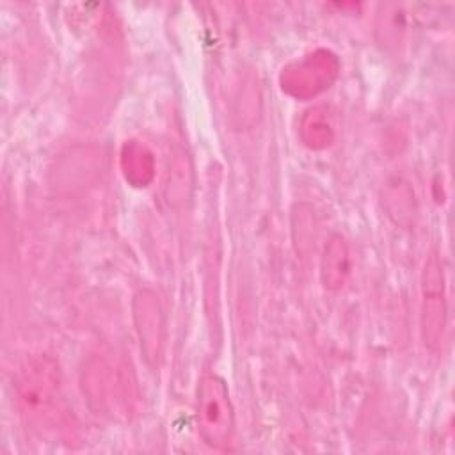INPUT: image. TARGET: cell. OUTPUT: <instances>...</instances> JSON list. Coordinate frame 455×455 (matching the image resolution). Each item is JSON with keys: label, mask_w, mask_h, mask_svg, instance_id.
Segmentation results:
<instances>
[{"label": "cell", "mask_w": 455, "mask_h": 455, "mask_svg": "<svg viewBox=\"0 0 455 455\" xmlns=\"http://www.w3.org/2000/svg\"><path fill=\"white\" fill-rule=\"evenodd\" d=\"M119 164L124 180L133 187H148L155 176V156L139 140H126L123 144Z\"/></svg>", "instance_id": "ba28073f"}, {"label": "cell", "mask_w": 455, "mask_h": 455, "mask_svg": "<svg viewBox=\"0 0 455 455\" xmlns=\"http://www.w3.org/2000/svg\"><path fill=\"white\" fill-rule=\"evenodd\" d=\"M124 368L110 364L108 361H98L91 368L87 377V391L92 402L98 403V409L103 414L117 416L130 411V387L132 382L123 373Z\"/></svg>", "instance_id": "8992f818"}, {"label": "cell", "mask_w": 455, "mask_h": 455, "mask_svg": "<svg viewBox=\"0 0 455 455\" xmlns=\"http://www.w3.org/2000/svg\"><path fill=\"white\" fill-rule=\"evenodd\" d=\"M382 204L395 224L402 228H409L414 222V217H416L414 190L405 180L393 178L386 183L382 190Z\"/></svg>", "instance_id": "9c48e42d"}, {"label": "cell", "mask_w": 455, "mask_h": 455, "mask_svg": "<svg viewBox=\"0 0 455 455\" xmlns=\"http://www.w3.org/2000/svg\"><path fill=\"white\" fill-rule=\"evenodd\" d=\"M197 432L212 448H226L233 437L235 414L226 382L219 375L199 380L196 402Z\"/></svg>", "instance_id": "6da1fadb"}, {"label": "cell", "mask_w": 455, "mask_h": 455, "mask_svg": "<svg viewBox=\"0 0 455 455\" xmlns=\"http://www.w3.org/2000/svg\"><path fill=\"white\" fill-rule=\"evenodd\" d=\"M299 133L309 149H325L334 142V123L327 107H313L300 119Z\"/></svg>", "instance_id": "30bf717a"}, {"label": "cell", "mask_w": 455, "mask_h": 455, "mask_svg": "<svg viewBox=\"0 0 455 455\" xmlns=\"http://www.w3.org/2000/svg\"><path fill=\"white\" fill-rule=\"evenodd\" d=\"M352 268L350 249L341 235H331L320 259V277L327 290H339L347 283Z\"/></svg>", "instance_id": "52a82bcc"}, {"label": "cell", "mask_w": 455, "mask_h": 455, "mask_svg": "<svg viewBox=\"0 0 455 455\" xmlns=\"http://www.w3.org/2000/svg\"><path fill=\"white\" fill-rule=\"evenodd\" d=\"M339 62L329 50H315L283 68L279 82L286 94L307 100L325 91L338 76Z\"/></svg>", "instance_id": "277c9868"}, {"label": "cell", "mask_w": 455, "mask_h": 455, "mask_svg": "<svg viewBox=\"0 0 455 455\" xmlns=\"http://www.w3.org/2000/svg\"><path fill=\"white\" fill-rule=\"evenodd\" d=\"M448 320L446 281L437 251H430L421 272V338L428 350L437 352L444 339Z\"/></svg>", "instance_id": "3957f363"}, {"label": "cell", "mask_w": 455, "mask_h": 455, "mask_svg": "<svg viewBox=\"0 0 455 455\" xmlns=\"http://www.w3.org/2000/svg\"><path fill=\"white\" fill-rule=\"evenodd\" d=\"M192 188V171H190V162L185 155H178L171 167H169V176L165 183V199L171 206L183 204Z\"/></svg>", "instance_id": "7c38bea8"}, {"label": "cell", "mask_w": 455, "mask_h": 455, "mask_svg": "<svg viewBox=\"0 0 455 455\" xmlns=\"http://www.w3.org/2000/svg\"><path fill=\"white\" fill-rule=\"evenodd\" d=\"M60 387L59 364L48 355L28 359L18 377L16 393L23 414L30 419H41L55 405Z\"/></svg>", "instance_id": "7a4b0ae2"}, {"label": "cell", "mask_w": 455, "mask_h": 455, "mask_svg": "<svg viewBox=\"0 0 455 455\" xmlns=\"http://www.w3.org/2000/svg\"><path fill=\"white\" fill-rule=\"evenodd\" d=\"M407 32V12L402 4H386L380 7L375 34L384 48H396Z\"/></svg>", "instance_id": "8fae6325"}, {"label": "cell", "mask_w": 455, "mask_h": 455, "mask_svg": "<svg viewBox=\"0 0 455 455\" xmlns=\"http://www.w3.org/2000/svg\"><path fill=\"white\" fill-rule=\"evenodd\" d=\"M132 309L140 352L146 363L151 368H156L162 359L165 339V323L158 295L149 288L139 290L133 297Z\"/></svg>", "instance_id": "5b68a950"}]
</instances>
